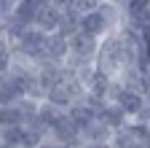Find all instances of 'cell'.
Here are the masks:
<instances>
[{"label":"cell","instance_id":"cell-5","mask_svg":"<svg viewBox=\"0 0 150 148\" xmlns=\"http://www.w3.org/2000/svg\"><path fill=\"white\" fill-rule=\"evenodd\" d=\"M112 148H139V124L137 121H129L126 127L115 129L110 137Z\"/></svg>","mask_w":150,"mask_h":148},{"label":"cell","instance_id":"cell-16","mask_svg":"<svg viewBox=\"0 0 150 148\" xmlns=\"http://www.w3.org/2000/svg\"><path fill=\"white\" fill-rule=\"evenodd\" d=\"M13 6H16V0H0V22L11 19V14H13Z\"/></svg>","mask_w":150,"mask_h":148},{"label":"cell","instance_id":"cell-19","mask_svg":"<svg viewBox=\"0 0 150 148\" xmlns=\"http://www.w3.org/2000/svg\"><path fill=\"white\" fill-rule=\"evenodd\" d=\"M78 148H112L110 143H81Z\"/></svg>","mask_w":150,"mask_h":148},{"label":"cell","instance_id":"cell-3","mask_svg":"<svg viewBox=\"0 0 150 148\" xmlns=\"http://www.w3.org/2000/svg\"><path fill=\"white\" fill-rule=\"evenodd\" d=\"M78 30H81L83 35H88V38H97V41H102L105 35L110 32V27H107V22L102 19V14H99V11L81 14V19H78Z\"/></svg>","mask_w":150,"mask_h":148},{"label":"cell","instance_id":"cell-10","mask_svg":"<svg viewBox=\"0 0 150 148\" xmlns=\"http://www.w3.org/2000/svg\"><path fill=\"white\" fill-rule=\"evenodd\" d=\"M67 116L75 121V127H78V129H83V127H88L94 119H97V110L81 100V102H75V105H70V108H67Z\"/></svg>","mask_w":150,"mask_h":148},{"label":"cell","instance_id":"cell-1","mask_svg":"<svg viewBox=\"0 0 150 148\" xmlns=\"http://www.w3.org/2000/svg\"><path fill=\"white\" fill-rule=\"evenodd\" d=\"M107 102H115L123 113H126V119L134 121V119L139 116V110L145 108V94H142L139 89H131V86H123V84H118V81H112Z\"/></svg>","mask_w":150,"mask_h":148},{"label":"cell","instance_id":"cell-17","mask_svg":"<svg viewBox=\"0 0 150 148\" xmlns=\"http://www.w3.org/2000/svg\"><path fill=\"white\" fill-rule=\"evenodd\" d=\"M48 3H51L56 11H62V14H67V11H75V0H48Z\"/></svg>","mask_w":150,"mask_h":148},{"label":"cell","instance_id":"cell-13","mask_svg":"<svg viewBox=\"0 0 150 148\" xmlns=\"http://www.w3.org/2000/svg\"><path fill=\"white\" fill-rule=\"evenodd\" d=\"M78 19H81L78 11L62 14V22H59V27H56V35H62V38H72V35L78 32Z\"/></svg>","mask_w":150,"mask_h":148},{"label":"cell","instance_id":"cell-20","mask_svg":"<svg viewBox=\"0 0 150 148\" xmlns=\"http://www.w3.org/2000/svg\"><path fill=\"white\" fill-rule=\"evenodd\" d=\"M118 3H126V0H118Z\"/></svg>","mask_w":150,"mask_h":148},{"label":"cell","instance_id":"cell-2","mask_svg":"<svg viewBox=\"0 0 150 148\" xmlns=\"http://www.w3.org/2000/svg\"><path fill=\"white\" fill-rule=\"evenodd\" d=\"M48 137H51V140H56V143H64V145L78 148V145H81V129L75 127V121L64 113L59 121H56V124L48 129Z\"/></svg>","mask_w":150,"mask_h":148},{"label":"cell","instance_id":"cell-11","mask_svg":"<svg viewBox=\"0 0 150 148\" xmlns=\"http://www.w3.org/2000/svg\"><path fill=\"white\" fill-rule=\"evenodd\" d=\"M67 113V110H62V108H56V105H51L48 100H43V102H38V121H40L46 129H51L56 121H59L62 116Z\"/></svg>","mask_w":150,"mask_h":148},{"label":"cell","instance_id":"cell-8","mask_svg":"<svg viewBox=\"0 0 150 148\" xmlns=\"http://www.w3.org/2000/svg\"><path fill=\"white\" fill-rule=\"evenodd\" d=\"M70 54V46H67V38H62V35L51 32L46 38V62H56V65H64Z\"/></svg>","mask_w":150,"mask_h":148},{"label":"cell","instance_id":"cell-14","mask_svg":"<svg viewBox=\"0 0 150 148\" xmlns=\"http://www.w3.org/2000/svg\"><path fill=\"white\" fill-rule=\"evenodd\" d=\"M22 124H24V119L19 113L16 102L13 105H0V127H22Z\"/></svg>","mask_w":150,"mask_h":148},{"label":"cell","instance_id":"cell-12","mask_svg":"<svg viewBox=\"0 0 150 148\" xmlns=\"http://www.w3.org/2000/svg\"><path fill=\"white\" fill-rule=\"evenodd\" d=\"M35 14H38V8L30 3V0H16L11 19H16L19 24H24V27H32V22H35Z\"/></svg>","mask_w":150,"mask_h":148},{"label":"cell","instance_id":"cell-4","mask_svg":"<svg viewBox=\"0 0 150 148\" xmlns=\"http://www.w3.org/2000/svg\"><path fill=\"white\" fill-rule=\"evenodd\" d=\"M97 11L102 14V19L107 22L110 32H112V30H121V27L126 24V14H123V3H118V0H102Z\"/></svg>","mask_w":150,"mask_h":148},{"label":"cell","instance_id":"cell-15","mask_svg":"<svg viewBox=\"0 0 150 148\" xmlns=\"http://www.w3.org/2000/svg\"><path fill=\"white\" fill-rule=\"evenodd\" d=\"M11 62H13V46L0 35V73H8Z\"/></svg>","mask_w":150,"mask_h":148},{"label":"cell","instance_id":"cell-9","mask_svg":"<svg viewBox=\"0 0 150 148\" xmlns=\"http://www.w3.org/2000/svg\"><path fill=\"white\" fill-rule=\"evenodd\" d=\"M110 137H112V129L105 127L99 119H94L88 127L81 129V143H110Z\"/></svg>","mask_w":150,"mask_h":148},{"label":"cell","instance_id":"cell-7","mask_svg":"<svg viewBox=\"0 0 150 148\" xmlns=\"http://www.w3.org/2000/svg\"><path fill=\"white\" fill-rule=\"evenodd\" d=\"M97 119L105 124V127H110L112 132L115 129H121V127H126L129 124V119H126V113L115 105V102H102V108L97 110Z\"/></svg>","mask_w":150,"mask_h":148},{"label":"cell","instance_id":"cell-18","mask_svg":"<svg viewBox=\"0 0 150 148\" xmlns=\"http://www.w3.org/2000/svg\"><path fill=\"white\" fill-rule=\"evenodd\" d=\"M40 148H72V145H64V143H56V140H51V137H46V140L40 143Z\"/></svg>","mask_w":150,"mask_h":148},{"label":"cell","instance_id":"cell-6","mask_svg":"<svg viewBox=\"0 0 150 148\" xmlns=\"http://www.w3.org/2000/svg\"><path fill=\"white\" fill-rule=\"evenodd\" d=\"M59 22H62V11H56V8L48 3V6H43V8H38L32 27H35V30H40V32H46V35H51V32H56Z\"/></svg>","mask_w":150,"mask_h":148}]
</instances>
